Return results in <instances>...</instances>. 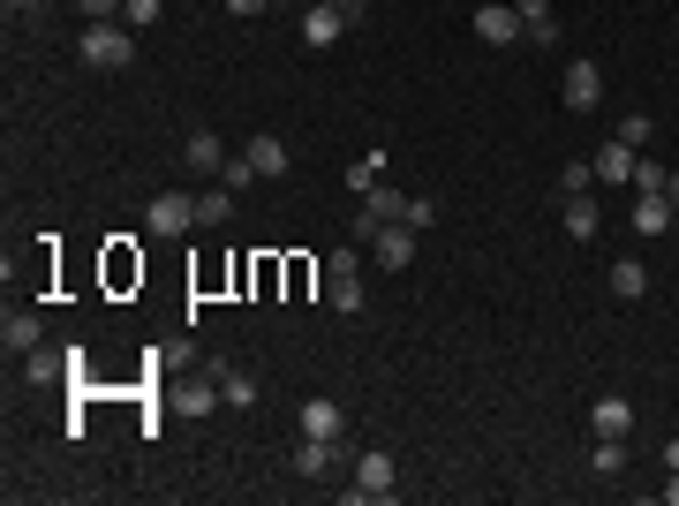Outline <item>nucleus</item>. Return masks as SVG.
<instances>
[{"instance_id": "nucleus-40", "label": "nucleus", "mask_w": 679, "mask_h": 506, "mask_svg": "<svg viewBox=\"0 0 679 506\" xmlns=\"http://www.w3.org/2000/svg\"><path fill=\"white\" fill-rule=\"evenodd\" d=\"M272 8H280V0H272Z\"/></svg>"}, {"instance_id": "nucleus-2", "label": "nucleus", "mask_w": 679, "mask_h": 506, "mask_svg": "<svg viewBox=\"0 0 679 506\" xmlns=\"http://www.w3.org/2000/svg\"><path fill=\"white\" fill-rule=\"evenodd\" d=\"M325 303H333L340 318H355L370 295H362V250H333L325 257Z\"/></svg>"}, {"instance_id": "nucleus-15", "label": "nucleus", "mask_w": 679, "mask_h": 506, "mask_svg": "<svg viewBox=\"0 0 679 506\" xmlns=\"http://www.w3.org/2000/svg\"><path fill=\"white\" fill-rule=\"evenodd\" d=\"M589 431H597V439H627V431H635V408H627V393H604V401L589 408Z\"/></svg>"}, {"instance_id": "nucleus-29", "label": "nucleus", "mask_w": 679, "mask_h": 506, "mask_svg": "<svg viewBox=\"0 0 679 506\" xmlns=\"http://www.w3.org/2000/svg\"><path fill=\"white\" fill-rule=\"evenodd\" d=\"M627 469V439H597V477H619Z\"/></svg>"}, {"instance_id": "nucleus-19", "label": "nucleus", "mask_w": 679, "mask_h": 506, "mask_svg": "<svg viewBox=\"0 0 679 506\" xmlns=\"http://www.w3.org/2000/svg\"><path fill=\"white\" fill-rule=\"evenodd\" d=\"M604 227V212H597V197L581 189V197H566V242H589Z\"/></svg>"}, {"instance_id": "nucleus-31", "label": "nucleus", "mask_w": 679, "mask_h": 506, "mask_svg": "<svg viewBox=\"0 0 679 506\" xmlns=\"http://www.w3.org/2000/svg\"><path fill=\"white\" fill-rule=\"evenodd\" d=\"M431 219H438V197H408V227H415V235H423V227H431Z\"/></svg>"}, {"instance_id": "nucleus-3", "label": "nucleus", "mask_w": 679, "mask_h": 506, "mask_svg": "<svg viewBox=\"0 0 679 506\" xmlns=\"http://www.w3.org/2000/svg\"><path fill=\"white\" fill-rule=\"evenodd\" d=\"M144 227H152L159 242H181V235H196V189H167V197H152Z\"/></svg>"}, {"instance_id": "nucleus-32", "label": "nucleus", "mask_w": 679, "mask_h": 506, "mask_svg": "<svg viewBox=\"0 0 679 506\" xmlns=\"http://www.w3.org/2000/svg\"><path fill=\"white\" fill-rule=\"evenodd\" d=\"M84 8V23H121V0H76Z\"/></svg>"}, {"instance_id": "nucleus-30", "label": "nucleus", "mask_w": 679, "mask_h": 506, "mask_svg": "<svg viewBox=\"0 0 679 506\" xmlns=\"http://www.w3.org/2000/svg\"><path fill=\"white\" fill-rule=\"evenodd\" d=\"M672 167H657V160H635V189H665Z\"/></svg>"}, {"instance_id": "nucleus-8", "label": "nucleus", "mask_w": 679, "mask_h": 506, "mask_svg": "<svg viewBox=\"0 0 679 506\" xmlns=\"http://www.w3.org/2000/svg\"><path fill=\"white\" fill-rule=\"evenodd\" d=\"M476 38H484V46L528 38V30H521V8H513V0H484V8H476Z\"/></svg>"}, {"instance_id": "nucleus-22", "label": "nucleus", "mask_w": 679, "mask_h": 506, "mask_svg": "<svg viewBox=\"0 0 679 506\" xmlns=\"http://www.w3.org/2000/svg\"><path fill=\"white\" fill-rule=\"evenodd\" d=\"M227 212H234V189H227V181L196 189V227H227Z\"/></svg>"}, {"instance_id": "nucleus-6", "label": "nucleus", "mask_w": 679, "mask_h": 506, "mask_svg": "<svg viewBox=\"0 0 679 506\" xmlns=\"http://www.w3.org/2000/svg\"><path fill=\"white\" fill-rule=\"evenodd\" d=\"M385 219H408V197H400L393 181H377V189L362 197V212H355V242H370V235H377Z\"/></svg>"}, {"instance_id": "nucleus-26", "label": "nucleus", "mask_w": 679, "mask_h": 506, "mask_svg": "<svg viewBox=\"0 0 679 506\" xmlns=\"http://www.w3.org/2000/svg\"><path fill=\"white\" fill-rule=\"evenodd\" d=\"M650 137H657L650 114H627V122H619V144H627V152H650Z\"/></svg>"}, {"instance_id": "nucleus-39", "label": "nucleus", "mask_w": 679, "mask_h": 506, "mask_svg": "<svg viewBox=\"0 0 679 506\" xmlns=\"http://www.w3.org/2000/svg\"><path fill=\"white\" fill-rule=\"evenodd\" d=\"M8 8H38V0H8Z\"/></svg>"}, {"instance_id": "nucleus-5", "label": "nucleus", "mask_w": 679, "mask_h": 506, "mask_svg": "<svg viewBox=\"0 0 679 506\" xmlns=\"http://www.w3.org/2000/svg\"><path fill=\"white\" fill-rule=\"evenodd\" d=\"M559 99H566V114H589V106L604 99V68H597V61H566V76H559Z\"/></svg>"}, {"instance_id": "nucleus-16", "label": "nucleus", "mask_w": 679, "mask_h": 506, "mask_svg": "<svg viewBox=\"0 0 679 506\" xmlns=\"http://www.w3.org/2000/svg\"><path fill=\"white\" fill-rule=\"evenodd\" d=\"M295 423H303V439H340V431H347L340 401H325V393H318V401H303V416H295Z\"/></svg>"}, {"instance_id": "nucleus-21", "label": "nucleus", "mask_w": 679, "mask_h": 506, "mask_svg": "<svg viewBox=\"0 0 679 506\" xmlns=\"http://www.w3.org/2000/svg\"><path fill=\"white\" fill-rule=\"evenodd\" d=\"M635 160H642V152H627V144L612 137V144H604V152H597L589 167H597V181H635Z\"/></svg>"}, {"instance_id": "nucleus-27", "label": "nucleus", "mask_w": 679, "mask_h": 506, "mask_svg": "<svg viewBox=\"0 0 679 506\" xmlns=\"http://www.w3.org/2000/svg\"><path fill=\"white\" fill-rule=\"evenodd\" d=\"M159 15H167V0H121V23H129V30H152Z\"/></svg>"}, {"instance_id": "nucleus-11", "label": "nucleus", "mask_w": 679, "mask_h": 506, "mask_svg": "<svg viewBox=\"0 0 679 506\" xmlns=\"http://www.w3.org/2000/svg\"><path fill=\"white\" fill-rule=\"evenodd\" d=\"M242 152H249V167H257V181H280V174H287V160H295V152H287V144H280L272 129H257V137H249Z\"/></svg>"}, {"instance_id": "nucleus-1", "label": "nucleus", "mask_w": 679, "mask_h": 506, "mask_svg": "<svg viewBox=\"0 0 679 506\" xmlns=\"http://www.w3.org/2000/svg\"><path fill=\"white\" fill-rule=\"evenodd\" d=\"M76 61H84V68H99V76H114V68H129V61H137V30H129V23H91V30H84V46H76Z\"/></svg>"}, {"instance_id": "nucleus-37", "label": "nucleus", "mask_w": 679, "mask_h": 506, "mask_svg": "<svg viewBox=\"0 0 679 506\" xmlns=\"http://www.w3.org/2000/svg\"><path fill=\"white\" fill-rule=\"evenodd\" d=\"M665 506H679V469H672V484H665Z\"/></svg>"}, {"instance_id": "nucleus-36", "label": "nucleus", "mask_w": 679, "mask_h": 506, "mask_svg": "<svg viewBox=\"0 0 679 506\" xmlns=\"http://www.w3.org/2000/svg\"><path fill=\"white\" fill-rule=\"evenodd\" d=\"M325 8H347V23H355V15H362V0H325Z\"/></svg>"}, {"instance_id": "nucleus-34", "label": "nucleus", "mask_w": 679, "mask_h": 506, "mask_svg": "<svg viewBox=\"0 0 679 506\" xmlns=\"http://www.w3.org/2000/svg\"><path fill=\"white\" fill-rule=\"evenodd\" d=\"M219 8H227V15H265L272 0H219Z\"/></svg>"}, {"instance_id": "nucleus-7", "label": "nucleus", "mask_w": 679, "mask_h": 506, "mask_svg": "<svg viewBox=\"0 0 679 506\" xmlns=\"http://www.w3.org/2000/svg\"><path fill=\"white\" fill-rule=\"evenodd\" d=\"M370 257H377V273H408V257H415V227H408V219H385V227L370 235Z\"/></svg>"}, {"instance_id": "nucleus-4", "label": "nucleus", "mask_w": 679, "mask_h": 506, "mask_svg": "<svg viewBox=\"0 0 679 506\" xmlns=\"http://www.w3.org/2000/svg\"><path fill=\"white\" fill-rule=\"evenodd\" d=\"M393 492H400V484H393V454H362V461H355V484H347L340 499L347 506H370V499L385 506Z\"/></svg>"}, {"instance_id": "nucleus-28", "label": "nucleus", "mask_w": 679, "mask_h": 506, "mask_svg": "<svg viewBox=\"0 0 679 506\" xmlns=\"http://www.w3.org/2000/svg\"><path fill=\"white\" fill-rule=\"evenodd\" d=\"M219 181H227L234 197H242V189H257V167H249V152H234V160L219 167Z\"/></svg>"}, {"instance_id": "nucleus-17", "label": "nucleus", "mask_w": 679, "mask_h": 506, "mask_svg": "<svg viewBox=\"0 0 679 506\" xmlns=\"http://www.w3.org/2000/svg\"><path fill=\"white\" fill-rule=\"evenodd\" d=\"M0 340H8V355H30V347H46V326H38V311H8V318H0Z\"/></svg>"}, {"instance_id": "nucleus-12", "label": "nucleus", "mask_w": 679, "mask_h": 506, "mask_svg": "<svg viewBox=\"0 0 679 506\" xmlns=\"http://www.w3.org/2000/svg\"><path fill=\"white\" fill-rule=\"evenodd\" d=\"M635 235H672V197L665 189H635Z\"/></svg>"}, {"instance_id": "nucleus-33", "label": "nucleus", "mask_w": 679, "mask_h": 506, "mask_svg": "<svg viewBox=\"0 0 679 506\" xmlns=\"http://www.w3.org/2000/svg\"><path fill=\"white\" fill-rule=\"evenodd\" d=\"M589 181H597V167H566V174H559V189H566V197H581Z\"/></svg>"}, {"instance_id": "nucleus-38", "label": "nucleus", "mask_w": 679, "mask_h": 506, "mask_svg": "<svg viewBox=\"0 0 679 506\" xmlns=\"http://www.w3.org/2000/svg\"><path fill=\"white\" fill-rule=\"evenodd\" d=\"M665 197H672V212H679V174H672V181H665Z\"/></svg>"}, {"instance_id": "nucleus-13", "label": "nucleus", "mask_w": 679, "mask_h": 506, "mask_svg": "<svg viewBox=\"0 0 679 506\" xmlns=\"http://www.w3.org/2000/svg\"><path fill=\"white\" fill-rule=\"evenodd\" d=\"M68 363H76V347H30V355H23V378H30V385H61Z\"/></svg>"}, {"instance_id": "nucleus-20", "label": "nucleus", "mask_w": 679, "mask_h": 506, "mask_svg": "<svg viewBox=\"0 0 679 506\" xmlns=\"http://www.w3.org/2000/svg\"><path fill=\"white\" fill-rule=\"evenodd\" d=\"M612 295H619V303H642V295H650V265H642V257H619V265H612Z\"/></svg>"}, {"instance_id": "nucleus-24", "label": "nucleus", "mask_w": 679, "mask_h": 506, "mask_svg": "<svg viewBox=\"0 0 679 506\" xmlns=\"http://www.w3.org/2000/svg\"><path fill=\"white\" fill-rule=\"evenodd\" d=\"M521 8V30L536 38V46H559V23H551V0H513Z\"/></svg>"}, {"instance_id": "nucleus-9", "label": "nucleus", "mask_w": 679, "mask_h": 506, "mask_svg": "<svg viewBox=\"0 0 679 506\" xmlns=\"http://www.w3.org/2000/svg\"><path fill=\"white\" fill-rule=\"evenodd\" d=\"M181 160H189V174H196V181H219V167H227L234 152H227V144H219L212 129H196V137L181 144Z\"/></svg>"}, {"instance_id": "nucleus-10", "label": "nucleus", "mask_w": 679, "mask_h": 506, "mask_svg": "<svg viewBox=\"0 0 679 506\" xmlns=\"http://www.w3.org/2000/svg\"><path fill=\"white\" fill-rule=\"evenodd\" d=\"M340 30H347V8H325V0H310V8H303V46H318V53H325Z\"/></svg>"}, {"instance_id": "nucleus-18", "label": "nucleus", "mask_w": 679, "mask_h": 506, "mask_svg": "<svg viewBox=\"0 0 679 506\" xmlns=\"http://www.w3.org/2000/svg\"><path fill=\"white\" fill-rule=\"evenodd\" d=\"M333 461H340V439H303V454H295V477H333Z\"/></svg>"}, {"instance_id": "nucleus-14", "label": "nucleus", "mask_w": 679, "mask_h": 506, "mask_svg": "<svg viewBox=\"0 0 679 506\" xmlns=\"http://www.w3.org/2000/svg\"><path fill=\"white\" fill-rule=\"evenodd\" d=\"M174 408H181V416H212V408H219V378H212V363H204V378H181V385H174Z\"/></svg>"}, {"instance_id": "nucleus-25", "label": "nucleus", "mask_w": 679, "mask_h": 506, "mask_svg": "<svg viewBox=\"0 0 679 506\" xmlns=\"http://www.w3.org/2000/svg\"><path fill=\"white\" fill-rule=\"evenodd\" d=\"M377 181H385V152H362V160L347 167V189H355V197H370Z\"/></svg>"}, {"instance_id": "nucleus-35", "label": "nucleus", "mask_w": 679, "mask_h": 506, "mask_svg": "<svg viewBox=\"0 0 679 506\" xmlns=\"http://www.w3.org/2000/svg\"><path fill=\"white\" fill-rule=\"evenodd\" d=\"M665 469H679V431H672V439H665Z\"/></svg>"}, {"instance_id": "nucleus-23", "label": "nucleus", "mask_w": 679, "mask_h": 506, "mask_svg": "<svg viewBox=\"0 0 679 506\" xmlns=\"http://www.w3.org/2000/svg\"><path fill=\"white\" fill-rule=\"evenodd\" d=\"M212 378H219V401H227V408H257V385H249L234 363H212Z\"/></svg>"}]
</instances>
